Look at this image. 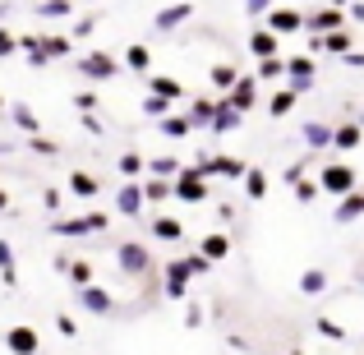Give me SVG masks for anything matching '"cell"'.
Masks as SVG:
<instances>
[{
  "label": "cell",
  "instance_id": "obj_45",
  "mask_svg": "<svg viewBox=\"0 0 364 355\" xmlns=\"http://www.w3.org/2000/svg\"><path fill=\"white\" fill-rule=\"evenodd\" d=\"M180 263L189 267V277H208V272H213V263H208V258L198 254V249H194V254H185V258H180Z\"/></svg>",
  "mask_w": 364,
  "mask_h": 355
},
{
  "label": "cell",
  "instance_id": "obj_55",
  "mask_svg": "<svg viewBox=\"0 0 364 355\" xmlns=\"http://www.w3.org/2000/svg\"><path fill=\"white\" fill-rule=\"evenodd\" d=\"M28 65H33V70H46V65H51L46 51H42V42H37V51H28Z\"/></svg>",
  "mask_w": 364,
  "mask_h": 355
},
{
  "label": "cell",
  "instance_id": "obj_59",
  "mask_svg": "<svg viewBox=\"0 0 364 355\" xmlns=\"http://www.w3.org/2000/svg\"><path fill=\"white\" fill-rule=\"evenodd\" d=\"M0 213H9V194H5V189H0Z\"/></svg>",
  "mask_w": 364,
  "mask_h": 355
},
{
  "label": "cell",
  "instance_id": "obj_34",
  "mask_svg": "<svg viewBox=\"0 0 364 355\" xmlns=\"http://www.w3.org/2000/svg\"><path fill=\"white\" fill-rule=\"evenodd\" d=\"M70 194L74 198H97L102 194L97 176H88V171H70Z\"/></svg>",
  "mask_w": 364,
  "mask_h": 355
},
{
  "label": "cell",
  "instance_id": "obj_63",
  "mask_svg": "<svg viewBox=\"0 0 364 355\" xmlns=\"http://www.w3.org/2000/svg\"><path fill=\"white\" fill-rule=\"evenodd\" d=\"M360 282H364V272H360Z\"/></svg>",
  "mask_w": 364,
  "mask_h": 355
},
{
  "label": "cell",
  "instance_id": "obj_15",
  "mask_svg": "<svg viewBox=\"0 0 364 355\" xmlns=\"http://www.w3.org/2000/svg\"><path fill=\"white\" fill-rule=\"evenodd\" d=\"M249 55L254 60H272V55H286V42L277 33H267V28H254L249 33Z\"/></svg>",
  "mask_w": 364,
  "mask_h": 355
},
{
  "label": "cell",
  "instance_id": "obj_38",
  "mask_svg": "<svg viewBox=\"0 0 364 355\" xmlns=\"http://www.w3.org/2000/svg\"><path fill=\"white\" fill-rule=\"evenodd\" d=\"M235 79H240V70H235V65H213V70H208V83H213V88H222V92H231L235 88Z\"/></svg>",
  "mask_w": 364,
  "mask_h": 355
},
{
  "label": "cell",
  "instance_id": "obj_49",
  "mask_svg": "<svg viewBox=\"0 0 364 355\" xmlns=\"http://www.w3.org/2000/svg\"><path fill=\"white\" fill-rule=\"evenodd\" d=\"M14 51H18V37L9 33V28H0V60H9Z\"/></svg>",
  "mask_w": 364,
  "mask_h": 355
},
{
  "label": "cell",
  "instance_id": "obj_14",
  "mask_svg": "<svg viewBox=\"0 0 364 355\" xmlns=\"http://www.w3.org/2000/svg\"><path fill=\"white\" fill-rule=\"evenodd\" d=\"M189 18H194V5H189V0H176V5H166V9L152 14V28H157V33H176V28L189 23Z\"/></svg>",
  "mask_w": 364,
  "mask_h": 355
},
{
  "label": "cell",
  "instance_id": "obj_53",
  "mask_svg": "<svg viewBox=\"0 0 364 355\" xmlns=\"http://www.w3.org/2000/svg\"><path fill=\"white\" fill-rule=\"evenodd\" d=\"M185 328H203V304H189L185 309Z\"/></svg>",
  "mask_w": 364,
  "mask_h": 355
},
{
  "label": "cell",
  "instance_id": "obj_11",
  "mask_svg": "<svg viewBox=\"0 0 364 355\" xmlns=\"http://www.w3.org/2000/svg\"><path fill=\"white\" fill-rule=\"evenodd\" d=\"M189 282H194V277H189V267L180 263V258H171V263L161 267V291H166V300H185Z\"/></svg>",
  "mask_w": 364,
  "mask_h": 355
},
{
  "label": "cell",
  "instance_id": "obj_33",
  "mask_svg": "<svg viewBox=\"0 0 364 355\" xmlns=\"http://www.w3.org/2000/svg\"><path fill=\"white\" fill-rule=\"evenodd\" d=\"M42 51H46V60H65V55H74V37L46 33V37H42Z\"/></svg>",
  "mask_w": 364,
  "mask_h": 355
},
{
  "label": "cell",
  "instance_id": "obj_12",
  "mask_svg": "<svg viewBox=\"0 0 364 355\" xmlns=\"http://www.w3.org/2000/svg\"><path fill=\"white\" fill-rule=\"evenodd\" d=\"M222 97L231 102L240 116H249V111L258 107V79H254V74H240V79H235V88H231V92H222Z\"/></svg>",
  "mask_w": 364,
  "mask_h": 355
},
{
  "label": "cell",
  "instance_id": "obj_36",
  "mask_svg": "<svg viewBox=\"0 0 364 355\" xmlns=\"http://www.w3.org/2000/svg\"><path fill=\"white\" fill-rule=\"evenodd\" d=\"M254 79H258V83H286V55H272V60H258Z\"/></svg>",
  "mask_w": 364,
  "mask_h": 355
},
{
  "label": "cell",
  "instance_id": "obj_18",
  "mask_svg": "<svg viewBox=\"0 0 364 355\" xmlns=\"http://www.w3.org/2000/svg\"><path fill=\"white\" fill-rule=\"evenodd\" d=\"M332 129H337V124H328V120H309V124H300V134H304V148L309 152H328L332 148Z\"/></svg>",
  "mask_w": 364,
  "mask_h": 355
},
{
  "label": "cell",
  "instance_id": "obj_44",
  "mask_svg": "<svg viewBox=\"0 0 364 355\" xmlns=\"http://www.w3.org/2000/svg\"><path fill=\"white\" fill-rule=\"evenodd\" d=\"M314 328H318L323 337H332V341H346V328H341L337 319H328V314H318V323H314Z\"/></svg>",
  "mask_w": 364,
  "mask_h": 355
},
{
  "label": "cell",
  "instance_id": "obj_13",
  "mask_svg": "<svg viewBox=\"0 0 364 355\" xmlns=\"http://www.w3.org/2000/svg\"><path fill=\"white\" fill-rule=\"evenodd\" d=\"M5 346H9V355H37L42 351V337L28 323H14V328H5Z\"/></svg>",
  "mask_w": 364,
  "mask_h": 355
},
{
  "label": "cell",
  "instance_id": "obj_9",
  "mask_svg": "<svg viewBox=\"0 0 364 355\" xmlns=\"http://www.w3.org/2000/svg\"><path fill=\"white\" fill-rule=\"evenodd\" d=\"M176 198H180V203H208V198H213V180L194 176V171L185 166L176 176Z\"/></svg>",
  "mask_w": 364,
  "mask_h": 355
},
{
  "label": "cell",
  "instance_id": "obj_10",
  "mask_svg": "<svg viewBox=\"0 0 364 355\" xmlns=\"http://www.w3.org/2000/svg\"><path fill=\"white\" fill-rule=\"evenodd\" d=\"M304 51L309 55H346V51H355V37H350V28H337L328 37H309Z\"/></svg>",
  "mask_w": 364,
  "mask_h": 355
},
{
  "label": "cell",
  "instance_id": "obj_40",
  "mask_svg": "<svg viewBox=\"0 0 364 355\" xmlns=\"http://www.w3.org/2000/svg\"><path fill=\"white\" fill-rule=\"evenodd\" d=\"M328 272H323V267H304V272H300V291L304 295H323V291H328Z\"/></svg>",
  "mask_w": 364,
  "mask_h": 355
},
{
  "label": "cell",
  "instance_id": "obj_5",
  "mask_svg": "<svg viewBox=\"0 0 364 355\" xmlns=\"http://www.w3.org/2000/svg\"><path fill=\"white\" fill-rule=\"evenodd\" d=\"M120 70H124L120 55H111V51H83L79 55V74H83V79H92V83H111Z\"/></svg>",
  "mask_w": 364,
  "mask_h": 355
},
{
  "label": "cell",
  "instance_id": "obj_24",
  "mask_svg": "<svg viewBox=\"0 0 364 355\" xmlns=\"http://www.w3.org/2000/svg\"><path fill=\"white\" fill-rule=\"evenodd\" d=\"M198 254H203L208 263H222V258L231 254V235H222V231H208L203 240H198Z\"/></svg>",
  "mask_w": 364,
  "mask_h": 355
},
{
  "label": "cell",
  "instance_id": "obj_29",
  "mask_svg": "<svg viewBox=\"0 0 364 355\" xmlns=\"http://www.w3.org/2000/svg\"><path fill=\"white\" fill-rule=\"evenodd\" d=\"M180 171H185V161H180L176 152H161V157H148V176H157V180H176Z\"/></svg>",
  "mask_w": 364,
  "mask_h": 355
},
{
  "label": "cell",
  "instance_id": "obj_46",
  "mask_svg": "<svg viewBox=\"0 0 364 355\" xmlns=\"http://www.w3.org/2000/svg\"><path fill=\"white\" fill-rule=\"evenodd\" d=\"M291 194H295V203H314V198H318L323 189H318V180H300V185H295Z\"/></svg>",
  "mask_w": 364,
  "mask_h": 355
},
{
  "label": "cell",
  "instance_id": "obj_1",
  "mask_svg": "<svg viewBox=\"0 0 364 355\" xmlns=\"http://www.w3.org/2000/svg\"><path fill=\"white\" fill-rule=\"evenodd\" d=\"M318 189L328 198H346L350 189H360V171H355V161H318Z\"/></svg>",
  "mask_w": 364,
  "mask_h": 355
},
{
  "label": "cell",
  "instance_id": "obj_7",
  "mask_svg": "<svg viewBox=\"0 0 364 355\" xmlns=\"http://www.w3.org/2000/svg\"><path fill=\"white\" fill-rule=\"evenodd\" d=\"M263 28H267V33H277V37L286 42V37L304 33V9H295V5H277V9H267Z\"/></svg>",
  "mask_w": 364,
  "mask_h": 355
},
{
  "label": "cell",
  "instance_id": "obj_16",
  "mask_svg": "<svg viewBox=\"0 0 364 355\" xmlns=\"http://www.w3.org/2000/svg\"><path fill=\"white\" fill-rule=\"evenodd\" d=\"M143 208H148V198H143V180H124L120 194H116V213L120 217H139Z\"/></svg>",
  "mask_w": 364,
  "mask_h": 355
},
{
  "label": "cell",
  "instance_id": "obj_47",
  "mask_svg": "<svg viewBox=\"0 0 364 355\" xmlns=\"http://www.w3.org/2000/svg\"><path fill=\"white\" fill-rule=\"evenodd\" d=\"M28 148H33L37 157H55V152H60V148H55V139H46V134H33V139H28Z\"/></svg>",
  "mask_w": 364,
  "mask_h": 355
},
{
  "label": "cell",
  "instance_id": "obj_4",
  "mask_svg": "<svg viewBox=\"0 0 364 355\" xmlns=\"http://www.w3.org/2000/svg\"><path fill=\"white\" fill-rule=\"evenodd\" d=\"M286 83H291L295 92H314L318 88V60H314L309 51H295V55H286Z\"/></svg>",
  "mask_w": 364,
  "mask_h": 355
},
{
  "label": "cell",
  "instance_id": "obj_42",
  "mask_svg": "<svg viewBox=\"0 0 364 355\" xmlns=\"http://www.w3.org/2000/svg\"><path fill=\"white\" fill-rule=\"evenodd\" d=\"M65 277H70V286H74V291H79V286H92V263H88V258H74Z\"/></svg>",
  "mask_w": 364,
  "mask_h": 355
},
{
  "label": "cell",
  "instance_id": "obj_43",
  "mask_svg": "<svg viewBox=\"0 0 364 355\" xmlns=\"http://www.w3.org/2000/svg\"><path fill=\"white\" fill-rule=\"evenodd\" d=\"M37 14H42V18H70L74 14V0H42Z\"/></svg>",
  "mask_w": 364,
  "mask_h": 355
},
{
  "label": "cell",
  "instance_id": "obj_58",
  "mask_svg": "<svg viewBox=\"0 0 364 355\" xmlns=\"http://www.w3.org/2000/svg\"><path fill=\"white\" fill-rule=\"evenodd\" d=\"M341 60H346L350 70H364V51H346V55H341Z\"/></svg>",
  "mask_w": 364,
  "mask_h": 355
},
{
  "label": "cell",
  "instance_id": "obj_27",
  "mask_svg": "<svg viewBox=\"0 0 364 355\" xmlns=\"http://www.w3.org/2000/svg\"><path fill=\"white\" fill-rule=\"evenodd\" d=\"M148 92H157V97H166L171 107H176V102L185 97V83L171 79V74H152V79H148Z\"/></svg>",
  "mask_w": 364,
  "mask_h": 355
},
{
  "label": "cell",
  "instance_id": "obj_32",
  "mask_svg": "<svg viewBox=\"0 0 364 355\" xmlns=\"http://www.w3.org/2000/svg\"><path fill=\"white\" fill-rule=\"evenodd\" d=\"M0 282L5 286H18V258H14V245L0 235Z\"/></svg>",
  "mask_w": 364,
  "mask_h": 355
},
{
  "label": "cell",
  "instance_id": "obj_56",
  "mask_svg": "<svg viewBox=\"0 0 364 355\" xmlns=\"http://www.w3.org/2000/svg\"><path fill=\"white\" fill-rule=\"evenodd\" d=\"M346 18H350V23H364V0H350V5H346Z\"/></svg>",
  "mask_w": 364,
  "mask_h": 355
},
{
  "label": "cell",
  "instance_id": "obj_48",
  "mask_svg": "<svg viewBox=\"0 0 364 355\" xmlns=\"http://www.w3.org/2000/svg\"><path fill=\"white\" fill-rule=\"evenodd\" d=\"M267 9H277V0H245V14L249 18H267Z\"/></svg>",
  "mask_w": 364,
  "mask_h": 355
},
{
  "label": "cell",
  "instance_id": "obj_35",
  "mask_svg": "<svg viewBox=\"0 0 364 355\" xmlns=\"http://www.w3.org/2000/svg\"><path fill=\"white\" fill-rule=\"evenodd\" d=\"M213 107H217V97H194L189 102V124H194V129H208V124H213Z\"/></svg>",
  "mask_w": 364,
  "mask_h": 355
},
{
  "label": "cell",
  "instance_id": "obj_8",
  "mask_svg": "<svg viewBox=\"0 0 364 355\" xmlns=\"http://www.w3.org/2000/svg\"><path fill=\"white\" fill-rule=\"evenodd\" d=\"M74 304H79L83 314H97V319H107V314H116V295L107 291V286H79V291H74Z\"/></svg>",
  "mask_w": 364,
  "mask_h": 355
},
{
  "label": "cell",
  "instance_id": "obj_26",
  "mask_svg": "<svg viewBox=\"0 0 364 355\" xmlns=\"http://www.w3.org/2000/svg\"><path fill=\"white\" fill-rule=\"evenodd\" d=\"M213 166H217V180H245L249 161L245 157H231V152H213Z\"/></svg>",
  "mask_w": 364,
  "mask_h": 355
},
{
  "label": "cell",
  "instance_id": "obj_62",
  "mask_svg": "<svg viewBox=\"0 0 364 355\" xmlns=\"http://www.w3.org/2000/svg\"><path fill=\"white\" fill-rule=\"evenodd\" d=\"M0 116H5V97H0Z\"/></svg>",
  "mask_w": 364,
  "mask_h": 355
},
{
  "label": "cell",
  "instance_id": "obj_61",
  "mask_svg": "<svg viewBox=\"0 0 364 355\" xmlns=\"http://www.w3.org/2000/svg\"><path fill=\"white\" fill-rule=\"evenodd\" d=\"M360 129H364V107H360Z\"/></svg>",
  "mask_w": 364,
  "mask_h": 355
},
{
  "label": "cell",
  "instance_id": "obj_52",
  "mask_svg": "<svg viewBox=\"0 0 364 355\" xmlns=\"http://www.w3.org/2000/svg\"><path fill=\"white\" fill-rule=\"evenodd\" d=\"M92 28H97V14H83L79 23H74V33H70V37H88Z\"/></svg>",
  "mask_w": 364,
  "mask_h": 355
},
{
  "label": "cell",
  "instance_id": "obj_25",
  "mask_svg": "<svg viewBox=\"0 0 364 355\" xmlns=\"http://www.w3.org/2000/svg\"><path fill=\"white\" fill-rule=\"evenodd\" d=\"M5 111H9V120H14V124H18V129H23V134H28V139H33V134H42V120H37V111H33V107H28V102H9V107H5Z\"/></svg>",
  "mask_w": 364,
  "mask_h": 355
},
{
  "label": "cell",
  "instance_id": "obj_60",
  "mask_svg": "<svg viewBox=\"0 0 364 355\" xmlns=\"http://www.w3.org/2000/svg\"><path fill=\"white\" fill-rule=\"evenodd\" d=\"M286 355H304V351H300V346H291V351H286Z\"/></svg>",
  "mask_w": 364,
  "mask_h": 355
},
{
  "label": "cell",
  "instance_id": "obj_2",
  "mask_svg": "<svg viewBox=\"0 0 364 355\" xmlns=\"http://www.w3.org/2000/svg\"><path fill=\"white\" fill-rule=\"evenodd\" d=\"M116 267L124 277H134V282H143V277L157 272V258H152V249L143 245V240H120L116 245Z\"/></svg>",
  "mask_w": 364,
  "mask_h": 355
},
{
  "label": "cell",
  "instance_id": "obj_23",
  "mask_svg": "<svg viewBox=\"0 0 364 355\" xmlns=\"http://www.w3.org/2000/svg\"><path fill=\"white\" fill-rule=\"evenodd\" d=\"M318 161H323V157H318V152H304V157H300V161H291V166H286V171H282V185H286V189H295V185H300V180H309V171H314V166H318Z\"/></svg>",
  "mask_w": 364,
  "mask_h": 355
},
{
  "label": "cell",
  "instance_id": "obj_22",
  "mask_svg": "<svg viewBox=\"0 0 364 355\" xmlns=\"http://www.w3.org/2000/svg\"><path fill=\"white\" fill-rule=\"evenodd\" d=\"M295 102H300V92H295L291 83H282V88L267 97V116H272V120H286V116L295 111Z\"/></svg>",
  "mask_w": 364,
  "mask_h": 355
},
{
  "label": "cell",
  "instance_id": "obj_41",
  "mask_svg": "<svg viewBox=\"0 0 364 355\" xmlns=\"http://www.w3.org/2000/svg\"><path fill=\"white\" fill-rule=\"evenodd\" d=\"M139 111H143V116H152V120H166V116H171V102L157 97V92H148V97L139 102Z\"/></svg>",
  "mask_w": 364,
  "mask_h": 355
},
{
  "label": "cell",
  "instance_id": "obj_50",
  "mask_svg": "<svg viewBox=\"0 0 364 355\" xmlns=\"http://www.w3.org/2000/svg\"><path fill=\"white\" fill-rule=\"evenodd\" d=\"M74 107H79L83 116H92V111H97V92H74Z\"/></svg>",
  "mask_w": 364,
  "mask_h": 355
},
{
  "label": "cell",
  "instance_id": "obj_37",
  "mask_svg": "<svg viewBox=\"0 0 364 355\" xmlns=\"http://www.w3.org/2000/svg\"><path fill=\"white\" fill-rule=\"evenodd\" d=\"M189 129H194L189 116H176V111H171L166 120H157V134H161V139H189Z\"/></svg>",
  "mask_w": 364,
  "mask_h": 355
},
{
  "label": "cell",
  "instance_id": "obj_6",
  "mask_svg": "<svg viewBox=\"0 0 364 355\" xmlns=\"http://www.w3.org/2000/svg\"><path fill=\"white\" fill-rule=\"evenodd\" d=\"M337 28H346V14H341V5L304 9V33H309V37H328V33H337Z\"/></svg>",
  "mask_w": 364,
  "mask_h": 355
},
{
  "label": "cell",
  "instance_id": "obj_21",
  "mask_svg": "<svg viewBox=\"0 0 364 355\" xmlns=\"http://www.w3.org/2000/svg\"><path fill=\"white\" fill-rule=\"evenodd\" d=\"M360 139H364L360 120H341L337 129H332V152H355V148H360Z\"/></svg>",
  "mask_w": 364,
  "mask_h": 355
},
{
  "label": "cell",
  "instance_id": "obj_39",
  "mask_svg": "<svg viewBox=\"0 0 364 355\" xmlns=\"http://www.w3.org/2000/svg\"><path fill=\"white\" fill-rule=\"evenodd\" d=\"M116 166H120L124 180H143V176H148V157H139V152H120Z\"/></svg>",
  "mask_w": 364,
  "mask_h": 355
},
{
  "label": "cell",
  "instance_id": "obj_20",
  "mask_svg": "<svg viewBox=\"0 0 364 355\" xmlns=\"http://www.w3.org/2000/svg\"><path fill=\"white\" fill-rule=\"evenodd\" d=\"M240 124H245L240 111H235L226 97H217V107H213V124H208V129H213V134H235Z\"/></svg>",
  "mask_w": 364,
  "mask_h": 355
},
{
  "label": "cell",
  "instance_id": "obj_54",
  "mask_svg": "<svg viewBox=\"0 0 364 355\" xmlns=\"http://www.w3.org/2000/svg\"><path fill=\"white\" fill-rule=\"evenodd\" d=\"M55 328H60V337H74V332H79V323H74L70 314H55Z\"/></svg>",
  "mask_w": 364,
  "mask_h": 355
},
{
  "label": "cell",
  "instance_id": "obj_51",
  "mask_svg": "<svg viewBox=\"0 0 364 355\" xmlns=\"http://www.w3.org/2000/svg\"><path fill=\"white\" fill-rule=\"evenodd\" d=\"M42 203H46V213H60L65 194H60V189H51V185H46V189H42Z\"/></svg>",
  "mask_w": 364,
  "mask_h": 355
},
{
  "label": "cell",
  "instance_id": "obj_3",
  "mask_svg": "<svg viewBox=\"0 0 364 355\" xmlns=\"http://www.w3.org/2000/svg\"><path fill=\"white\" fill-rule=\"evenodd\" d=\"M111 217L107 213H79V217H51V235L79 240V235H107Z\"/></svg>",
  "mask_w": 364,
  "mask_h": 355
},
{
  "label": "cell",
  "instance_id": "obj_30",
  "mask_svg": "<svg viewBox=\"0 0 364 355\" xmlns=\"http://www.w3.org/2000/svg\"><path fill=\"white\" fill-rule=\"evenodd\" d=\"M240 185H245V198H249V203H263V198H267V171L263 166H249Z\"/></svg>",
  "mask_w": 364,
  "mask_h": 355
},
{
  "label": "cell",
  "instance_id": "obj_17",
  "mask_svg": "<svg viewBox=\"0 0 364 355\" xmlns=\"http://www.w3.org/2000/svg\"><path fill=\"white\" fill-rule=\"evenodd\" d=\"M148 231H152V240H161V245H180V240H185V222L171 217V213H157L148 222Z\"/></svg>",
  "mask_w": 364,
  "mask_h": 355
},
{
  "label": "cell",
  "instance_id": "obj_31",
  "mask_svg": "<svg viewBox=\"0 0 364 355\" xmlns=\"http://www.w3.org/2000/svg\"><path fill=\"white\" fill-rule=\"evenodd\" d=\"M143 198H148V203H171V198H176V180L143 176Z\"/></svg>",
  "mask_w": 364,
  "mask_h": 355
},
{
  "label": "cell",
  "instance_id": "obj_57",
  "mask_svg": "<svg viewBox=\"0 0 364 355\" xmlns=\"http://www.w3.org/2000/svg\"><path fill=\"white\" fill-rule=\"evenodd\" d=\"M83 129H88V134H92V139H97V134H102V129H107V124H102L97 116H83Z\"/></svg>",
  "mask_w": 364,
  "mask_h": 355
},
{
  "label": "cell",
  "instance_id": "obj_28",
  "mask_svg": "<svg viewBox=\"0 0 364 355\" xmlns=\"http://www.w3.org/2000/svg\"><path fill=\"white\" fill-rule=\"evenodd\" d=\"M120 65H124V70H129V74H148V70H152V51H148V46H143V42H134V46H124Z\"/></svg>",
  "mask_w": 364,
  "mask_h": 355
},
{
  "label": "cell",
  "instance_id": "obj_19",
  "mask_svg": "<svg viewBox=\"0 0 364 355\" xmlns=\"http://www.w3.org/2000/svg\"><path fill=\"white\" fill-rule=\"evenodd\" d=\"M364 217V189H350L346 198H337V208H332V222L337 226H350Z\"/></svg>",
  "mask_w": 364,
  "mask_h": 355
}]
</instances>
